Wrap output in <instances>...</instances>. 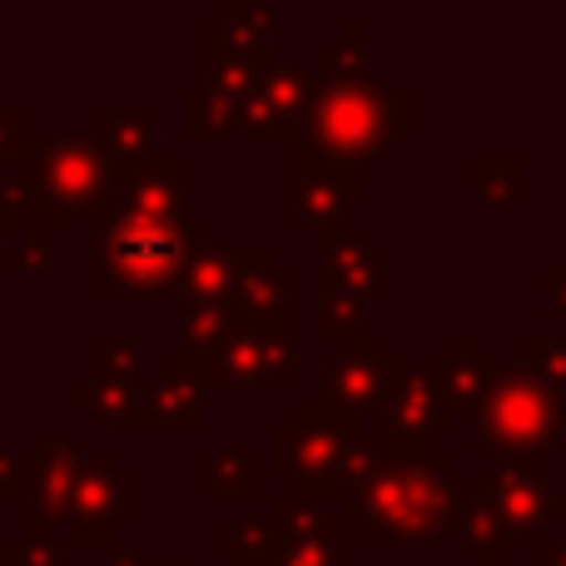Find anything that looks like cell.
<instances>
[{
    "label": "cell",
    "mask_w": 566,
    "mask_h": 566,
    "mask_svg": "<svg viewBox=\"0 0 566 566\" xmlns=\"http://www.w3.org/2000/svg\"><path fill=\"white\" fill-rule=\"evenodd\" d=\"M189 249V229L159 214H129L99 244V279L109 289H155L169 283L175 264Z\"/></svg>",
    "instance_id": "1"
},
{
    "label": "cell",
    "mask_w": 566,
    "mask_h": 566,
    "mask_svg": "<svg viewBox=\"0 0 566 566\" xmlns=\"http://www.w3.org/2000/svg\"><path fill=\"white\" fill-rule=\"evenodd\" d=\"M40 189H45L50 209L60 219L75 214L99 189V155L90 145H80V139H50L40 149Z\"/></svg>",
    "instance_id": "2"
},
{
    "label": "cell",
    "mask_w": 566,
    "mask_h": 566,
    "mask_svg": "<svg viewBox=\"0 0 566 566\" xmlns=\"http://www.w3.org/2000/svg\"><path fill=\"white\" fill-rule=\"evenodd\" d=\"M497 408L488 412V428H497L502 438H552V408L547 392L532 382H502V392H492Z\"/></svg>",
    "instance_id": "3"
},
{
    "label": "cell",
    "mask_w": 566,
    "mask_h": 566,
    "mask_svg": "<svg viewBox=\"0 0 566 566\" xmlns=\"http://www.w3.org/2000/svg\"><path fill=\"white\" fill-rule=\"evenodd\" d=\"M10 219H15V189L0 185V229H6Z\"/></svg>",
    "instance_id": "4"
},
{
    "label": "cell",
    "mask_w": 566,
    "mask_h": 566,
    "mask_svg": "<svg viewBox=\"0 0 566 566\" xmlns=\"http://www.w3.org/2000/svg\"><path fill=\"white\" fill-rule=\"evenodd\" d=\"M15 135H20V119L15 115H0V145H10Z\"/></svg>",
    "instance_id": "5"
}]
</instances>
